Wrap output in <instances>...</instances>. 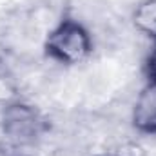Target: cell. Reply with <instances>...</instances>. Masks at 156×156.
<instances>
[{"label":"cell","instance_id":"cell-1","mask_svg":"<svg viewBox=\"0 0 156 156\" xmlns=\"http://www.w3.org/2000/svg\"><path fill=\"white\" fill-rule=\"evenodd\" d=\"M44 131V118L40 113L26 104H9L4 107L2 133L5 140L16 147L33 145Z\"/></svg>","mask_w":156,"mask_h":156},{"label":"cell","instance_id":"cell-2","mask_svg":"<svg viewBox=\"0 0 156 156\" xmlns=\"http://www.w3.org/2000/svg\"><path fill=\"white\" fill-rule=\"evenodd\" d=\"M49 53L62 64H78L91 51V37L78 22H64L58 26L47 42Z\"/></svg>","mask_w":156,"mask_h":156},{"label":"cell","instance_id":"cell-3","mask_svg":"<svg viewBox=\"0 0 156 156\" xmlns=\"http://www.w3.org/2000/svg\"><path fill=\"white\" fill-rule=\"evenodd\" d=\"M133 118L142 131L156 133V83L140 91L133 107Z\"/></svg>","mask_w":156,"mask_h":156},{"label":"cell","instance_id":"cell-4","mask_svg":"<svg viewBox=\"0 0 156 156\" xmlns=\"http://www.w3.org/2000/svg\"><path fill=\"white\" fill-rule=\"evenodd\" d=\"M133 20L140 33L156 37V0H142L134 7Z\"/></svg>","mask_w":156,"mask_h":156},{"label":"cell","instance_id":"cell-5","mask_svg":"<svg viewBox=\"0 0 156 156\" xmlns=\"http://www.w3.org/2000/svg\"><path fill=\"white\" fill-rule=\"evenodd\" d=\"M149 73H151L156 80V47L153 49V53H151V56H149Z\"/></svg>","mask_w":156,"mask_h":156}]
</instances>
